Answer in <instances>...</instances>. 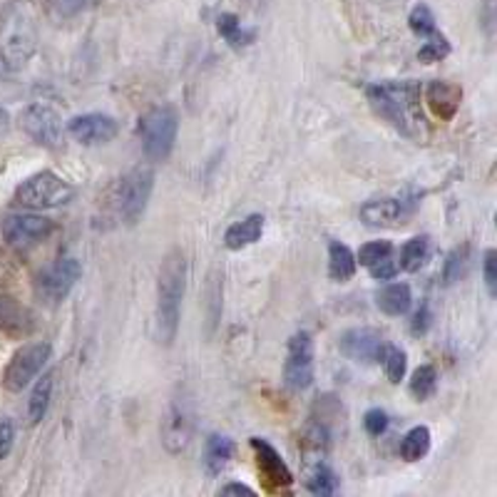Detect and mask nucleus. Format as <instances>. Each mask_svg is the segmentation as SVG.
<instances>
[{
	"label": "nucleus",
	"instance_id": "nucleus-38",
	"mask_svg": "<svg viewBox=\"0 0 497 497\" xmlns=\"http://www.w3.org/2000/svg\"><path fill=\"white\" fill-rule=\"evenodd\" d=\"M15 445V425L13 420L0 418V460H5Z\"/></svg>",
	"mask_w": 497,
	"mask_h": 497
},
{
	"label": "nucleus",
	"instance_id": "nucleus-7",
	"mask_svg": "<svg viewBox=\"0 0 497 497\" xmlns=\"http://www.w3.org/2000/svg\"><path fill=\"white\" fill-rule=\"evenodd\" d=\"M50 356H53V346L48 341H33L20 346L3 371V388L8 393H23L48 366Z\"/></svg>",
	"mask_w": 497,
	"mask_h": 497
},
{
	"label": "nucleus",
	"instance_id": "nucleus-41",
	"mask_svg": "<svg viewBox=\"0 0 497 497\" xmlns=\"http://www.w3.org/2000/svg\"><path fill=\"white\" fill-rule=\"evenodd\" d=\"M480 20H483L485 30H488L490 35H492V28H495V0H485V3H483Z\"/></svg>",
	"mask_w": 497,
	"mask_h": 497
},
{
	"label": "nucleus",
	"instance_id": "nucleus-21",
	"mask_svg": "<svg viewBox=\"0 0 497 497\" xmlns=\"http://www.w3.org/2000/svg\"><path fill=\"white\" fill-rule=\"evenodd\" d=\"M356 269H358L356 253L343 244V242H336V239H333L331 244H329V276H331V282H351Z\"/></svg>",
	"mask_w": 497,
	"mask_h": 497
},
{
	"label": "nucleus",
	"instance_id": "nucleus-16",
	"mask_svg": "<svg viewBox=\"0 0 497 497\" xmlns=\"http://www.w3.org/2000/svg\"><path fill=\"white\" fill-rule=\"evenodd\" d=\"M252 450L253 455H256L259 473H262L263 480H266L272 488H289V485H292L293 473L289 470V465L283 463L282 453L273 448L269 440L252 438Z\"/></svg>",
	"mask_w": 497,
	"mask_h": 497
},
{
	"label": "nucleus",
	"instance_id": "nucleus-35",
	"mask_svg": "<svg viewBox=\"0 0 497 497\" xmlns=\"http://www.w3.org/2000/svg\"><path fill=\"white\" fill-rule=\"evenodd\" d=\"M363 428H366V433L373 435V438L383 435V433L388 430V413L380 408L366 410V416H363Z\"/></svg>",
	"mask_w": 497,
	"mask_h": 497
},
{
	"label": "nucleus",
	"instance_id": "nucleus-15",
	"mask_svg": "<svg viewBox=\"0 0 497 497\" xmlns=\"http://www.w3.org/2000/svg\"><path fill=\"white\" fill-rule=\"evenodd\" d=\"M119 127L118 119L102 115V112H88V115H78L68 122V135L78 139L80 145L98 147L108 145L118 137Z\"/></svg>",
	"mask_w": 497,
	"mask_h": 497
},
{
	"label": "nucleus",
	"instance_id": "nucleus-4",
	"mask_svg": "<svg viewBox=\"0 0 497 497\" xmlns=\"http://www.w3.org/2000/svg\"><path fill=\"white\" fill-rule=\"evenodd\" d=\"M137 135L142 139V149L149 162H167L179 135V115L169 105L147 110L137 122Z\"/></svg>",
	"mask_w": 497,
	"mask_h": 497
},
{
	"label": "nucleus",
	"instance_id": "nucleus-37",
	"mask_svg": "<svg viewBox=\"0 0 497 497\" xmlns=\"http://www.w3.org/2000/svg\"><path fill=\"white\" fill-rule=\"evenodd\" d=\"M433 326V311H430V303L423 301L420 309L413 313V321H410V333L413 336H425Z\"/></svg>",
	"mask_w": 497,
	"mask_h": 497
},
{
	"label": "nucleus",
	"instance_id": "nucleus-28",
	"mask_svg": "<svg viewBox=\"0 0 497 497\" xmlns=\"http://www.w3.org/2000/svg\"><path fill=\"white\" fill-rule=\"evenodd\" d=\"M410 396L416 400H428L435 390H438V371H435V366H418L413 376H410L408 383Z\"/></svg>",
	"mask_w": 497,
	"mask_h": 497
},
{
	"label": "nucleus",
	"instance_id": "nucleus-2",
	"mask_svg": "<svg viewBox=\"0 0 497 497\" xmlns=\"http://www.w3.org/2000/svg\"><path fill=\"white\" fill-rule=\"evenodd\" d=\"M186 289V259L175 249L162 259L157 276L155 306V339L159 346H172L182 321V299Z\"/></svg>",
	"mask_w": 497,
	"mask_h": 497
},
{
	"label": "nucleus",
	"instance_id": "nucleus-14",
	"mask_svg": "<svg viewBox=\"0 0 497 497\" xmlns=\"http://www.w3.org/2000/svg\"><path fill=\"white\" fill-rule=\"evenodd\" d=\"M192 433H195V413H192L189 400H172L169 413H167L165 423H162V443H165V448L172 455L182 453L189 445Z\"/></svg>",
	"mask_w": 497,
	"mask_h": 497
},
{
	"label": "nucleus",
	"instance_id": "nucleus-24",
	"mask_svg": "<svg viewBox=\"0 0 497 497\" xmlns=\"http://www.w3.org/2000/svg\"><path fill=\"white\" fill-rule=\"evenodd\" d=\"M339 485H341V480L336 475V470L329 463H323V460H316L309 468V473H306V488H309L311 495L331 497L339 492Z\"/></svg>",
	"mask_w": 497,
	"mask_h": 497
},
{
	"label": "nucleus",
	"instance_id": "nucleus-23",
	"mask_svg": "<svg viewBox=\"0 0 497 497\" xmlns=\"http://www.w3.org/2000/svg\"><path fill=\"white\" fill-rule=\"evenodd\" d=\"M53 388H55V373H45L43 378L35 383V388L30 390L28 398V420L30 425H40L50 410V400H53Z\"/></svg>",
	"mask_w": 497,
	"mask_h": 497
},
{
	"label": "nucleus",
	"instance_id": "nucleus-39",
	"mask_svg": "<svg viewBox=\"0 0 497 497\" xmlns=\"http://www.w3.org/2000/svg\"><path fill=\"white\" fill-rule=\"evenodd\" d=\"M371 269V276L373 279H378V282H390L396 273H398V263L393 262L390 256H386V259H380L378 263H373V266H368Z\"/></svg>",
	"mask_w": 497,
	"mask_h": 497
},
{
	"label": "nucleus",
	"instance_id": "nucleus-8",
	"mask_svg": "<svg viewBox=\"0 0 497 497\" xmlns=\"http://www.w3.org/2000/svg\"><path fill=\"white\" fill-rule=\"evenodd\" d=\"M80 276H82V263L75 256H62L38 273L35 296L48 306H60L78 286Z\"/></svg>",
	"mask_w": 497,
	"mask_h": 497
},
{
	"label": "nucleus",
	"instance_id": "nucleus-22",
	"mask_svg": "<svg viewBox=\"0 0 497 497\" xmlns=\"http://www.w3.org/2000/svg\"><path fill=\"white\" fill-rule=\"evenodd\" d=\"M234 440L226 435H209L205 443V468L209 475H219L229 465V460L234 458Z\"/></svg>",
	"mask_w": 497,
	"mask_h": 497
},
{
	"label": "nucleus",
	"instance_id": "nucleus-12",
	"mask_svg": "<svg viewBox=\"0 0 497 497\" xmlns=\"http://www.w3.org/2000/svg\"><path fill=\"white\" fill-rule=\"evenodd\" d=\"M420 205V196H380L371 199L361 206V222L371 229H390L403 225L416 206Z\"/></svg>",
	"mask_w": 497,
	"mask_h": 497
},
{
	"label": "nucleus",
	"instance_id": "nucleus-11",
	"mask_svg": "<svg viewBox=\"0 0 497 497\" xmlns=\"http://www.w3.org/2000/svg\"><path fill=\"white\" fill-rule=\"evenodd\" d=\"M20 129L40 147L58 149L62 145V118L45 102H33L20 112Z\"/></svg>",
	"mask_w": 497,
	"mask_h": 497
},
{
	"label": "nucleus",
	"instance_id": "nucleus-34",
	"mask_svg": "<svg viewBox=\"0 0 497 497\" xmlns=\"http://www.w3.org/2000/svg\"><path fill=\"white\" fill-rule=\"evenodd\" d=\"M393 253V244L386 242V239H378V242H368V244L361 246V252L356 256V262L361 263V266H373V263H378L380 259H386Z\"/></svg>",
	"mask_w": 497,
	"mask_h": 497
},
{
	"label": "nucleus",
	"instance_id": "nucleus-5",
	"mask_svg": "<svg viewBox=\"0 0 497 497\" xmlns=\"http://www.w3.org/2000/svg\"><path fill=\"white\" fill-rule=\"evenodd\" d=\"M152 189H155V172L149 167H137L125 177H119L112 192V205L127 226H135L145 216Z\"/></svg>",
	"mask_w": 497,
	"mask_h": 497
},
{
	"label": "nucleus",
	"instance_id": "nucleus-33",
	"mask_svg": "<svg viewBox=\"0 0 497 497\" xmlns=\"http://www.w3.org/2000/svg\"><path fill=\"white\" fill-rule=\"evenodd\" d=\"M48 3V13L55 20H70L85 13V10L95 3V0H45Z\"/></svg>",
	"mask_w": 497,
	"mask_h": 497
},
{
	"label": "nucleus",
	"instance_id": "nucleus-9",
	"mask_svg": "<svg viewBox=\"0 0 497 497\" xmlns=\"http://www.w3.org/2000/svg\"><path fill=\"white\" fill-rule=\"evenodd\" d=\"M283 383L293 393H303L313 383V339L309 331H296L286 346Z\"/></svg>",
	"mask_w": 497,
	"mask_h": 497
},
{
	"label": "nucleus",
	"instance_id": "nucleus-1",
	"mask_svg": "<svg viewBox=\"0 0 497 497\" xmlns=\"http://www.w3.org/2000/svg\"><path fill=\"white\" fill-rule=\"evenodd\" d=\"M368 105L386 119L398 135L413 142H425L430 137V125L423 112V88L416 80H386L373 82L368 92Z\"/></svg>",
	"mask_w": 497,
	"mask_h": 497
},
{
	"label": "nucleus",
	"instance_id": "nucleus-31",
	"mask_svg": "<svg viewBox=\"0 0 497 497\" xmlns=\"http://www.w3.org/2000/svg\"><path fill=\"white\" fill-rule=\"evenodd\" d=\"M450 55V43L448 38L443 35V33H430L425 43H423V48L418 50V60L420 62H440V60H445Z\"/></svg>",
	"mask_w": 497,
	"mask_h": 497
},
{
	"label": "nucleus",
	"instance_id": "nucleus-13",
	"mask_svg": "<svg viewBox=\"0 0 497 497\" xmlns=\"http://www.w3.org/2000/svg\"><path fill=\"white\" fill-rule=\"evenodd\" d=\"M386 336L378 329L371 326H361V329H349L339 336V351L363 366H371V363H380L383 351H386Z\"/></svg>",
	"mask_w": 497,
	"mask_h": 497
},
{
	"label": "nucleus",
	"instance_id": "nucleus-3",
	"mask_svg": "<svg viewBox=\"0 0 497 497\" xmlns=\"http://www.w3.org/2000/svg\"><path fill=\"white\" fill-rule=\"evenodd\" d=\"M38 53V20L28 0H10L0 8V60L8 70H23Z\"/></svg>",
	"mask_w": 497,
	"mask_h": 497
},
{
	"label": "nucleus",
	"instance_id": "nucleus-20",
	"mask_svg": "<svg viewBox=\"0 0 497 497\" xmlns=\"http://www.w3.org/2000/svg\"><path fill=\"white\" fill-rule=\"evenodd\" d=\"M376 303H378V309L386 316H403V313L410 311V306H413V293H410L408 283H388V286H383L378 293H376Z\"/></svg>",
	"mask_w": 497,
	"mask_h": 497
},
{
	"label": "nucleus",
	"instance_id": "nucleus-17",
	"mask_svg": "<svg viewBox=\"0 0 497 497\" xmlns=\"http://www.w3.org/2000/svg\"><path fill=\"white\" fill-rule=\"evenodd\" d=\"M425 102H428L430 112L443 122L458 115L460 102H463V90L455 82H445V80H433L425 88Z\"/></svg>",
	"mask_w": 497,
	"mask_h": 497
},
{
	"label": "nucleus",
	"instance_id": "nucleus-25",
	"mask_svg": "<svg viewBox=\"0 0 497 497\" xmlns=\"http://www.w3.org/2000/svg\"><path fill=\"white\" fill-rule=\"evenodd\" d=\"M216 30H219V35L225 38V43H229V48L234 50L249 48L253 40H256V33H253V30H246L244 25H242V20L236 18L234 13H222V15L216 18Z\"/></svg>",
	"mask_w": 497,
	"mask_h": 497
},
{
	"label": "nucleus",
	"instance_id": "nucleus-32",
	"mask_svg": "<svg viewBox=\"0 0 497 497\" xmlns=\"http://www.w3.org/2000/svg\"><path fill=\"white\" fill-rule=\"evenodd\" d=\"M408 28L418 35V38H428L430 33H435V15H433V10L425 3H418V5H413L408 15Z\"/></svg>",
	"mask_w": 497,
	"mask_h": 497
},
{
	"label": "nucleus",
	"instance_id": "nucleus-26",
	"mask_svg": "<svg viewBox=\"0 0 497 497\" xmlns=\"http://www.w3.org/2000/svg\"><path fill=\"white\" fill-rule=\"evenodd\" d=\"M430 453V430L425 425L410 428L400 440V458L406 463H418Z\"/></svg>",
	"mask_w": 497,
	"mask_h": 497
},
{
	"label": "nucleus",
	"instance_id": "nucleus-40",
	"mask_svg": "<svg viewBox=\"0 0 497 497\" xmlns=\"http://www.w3.org/2000/svg\"><path fill=\"white\" fill-rule=\"evenodd\" d=\"M219 495H225V497H234V495L256 497V490L249 488V485H242V483H226L225 488L219 490Z\"/></svg>",
	"mask_w": 497,
	"mask_h": 497
},
{
	"label": "nucleus",
	"instance_id": "nucleus-18",
	"mask_svg": "<svg viewBox=\"0 0 497 497\" xmlns=\"http://www.w3.org/2000/svg\"><path fill=\"white\" fill-rule=\"evenodd\" d=\"M0 331L10 336H28L30 331H35V313L18 299L0 293Z\"/></svg>",
	"mask_w": 497,
	"mask_h": 497
},
{
	"label": "nucleus",
	"instance_id": "nucleus-27",
	"mask_svg": "<svg viewBox=\"0 0 497 497\" xmlns=\"http://www.w3.org/2000/svg\"><path fill=\"white\" fill-rule=\"evenodd\" d=\"M430 256V239L428 236H413L406 246L400 249V269L403 272H420Z\"/></svg>",
	"mask_w": 497,
	"mask_h": 497
},
{
	"label": "nucleus",
	"instance_id": "nucleus-10",
	"mask_svg": "<svg viewBox=\"0 0 497 497\" xmlns=\"http://www.w3.org/2000/svg\"><path fill=\"white\" fill-rule=\"evenodd\" d=\"M55 232V222L43 215H30V212H20V215H8L0 225V234L5 239V244L13 249H33V246L43 244L50 234Z\"/></svg>",
	"mask_w": 497,
	"mask_h": 497
},
{
	"label": "nucleus",
	"instance_id": "nucleus-36",
	"mask_svg": "<svg viewBox=\"0 0 497 497\" xmlns=\"http://www.w3.org/2000/svg\"><path fill=\"white\" fill-rule=\"evenodd\" d=\"M483 279H485V286H488L490 299H497V252L495 249H488L485 256H483Z\"/></svg>",
	"mask_w": 497,
	"mask_h": 497
},
{
	"label": "nucleus",
	"instance_id": "nucleus-30",
	"mask_svg": "<svg viewBox=\"0 0 497 497\" xmlns=\"http://www.w3.org/2000/svg\"><path fill=\"white\" fill-rule=\"evenodd\" d=\"M383 371L388 376L390 383H400V380L406 378V371H408V356L406 351H400L398 346H386V351H383Z\"/></svg>",
	"mask_w": 497,
	"mask_h": 497
},
{
	"label": "nucleus",
	"instance_id": "nucleus-19",
	"mask_svg": "<svg viewBox=\"0 0 497 497\" xmlns=\"http://www.w3.org/2000/svg\"><path fill=\"white\" fill-rule=\"evenodd\" d=\"M263 234V216L249 215L242 222H234L225 232V246L232 252H242L246 246L256 244Z\"/></svg>",
	"mask_w": 497,
	"mask_h": 497
},
{
	"label": "nucleus",
	"instance_id": "nucleus-6",
	"mask_svg": "<svg viewBox=\"0 0 497 497\" xmlns=\"http://www.w3.org/2000/svg\"><path fill=\"white\" fill-rule=\"evenodd\" d=\"M72 199H75V186L48 169L20 182L13 195V202L25 209H55V206L70 205Z\"/></svg>",
	"mask_w": 497,
	"mask_h": 497
},
{
	"label": "nucleus",
	"instance_id": "nucleus-29",
	"mask_svg": "<svg viewBox=\"0 0 497 497\" xmlns=\"http://www.w3.org/2000/svg\"><path fill=\"white\" fill-rule=\"evenodd\" d=\"M468 266H470V246L468 244L455 246V249L445 256V263H443V282H445V286H453L455 282H460V279L468 273Z\"/></svg>",
	"mask_w": 497,
	"mask_h": 497
}]
</instances>
